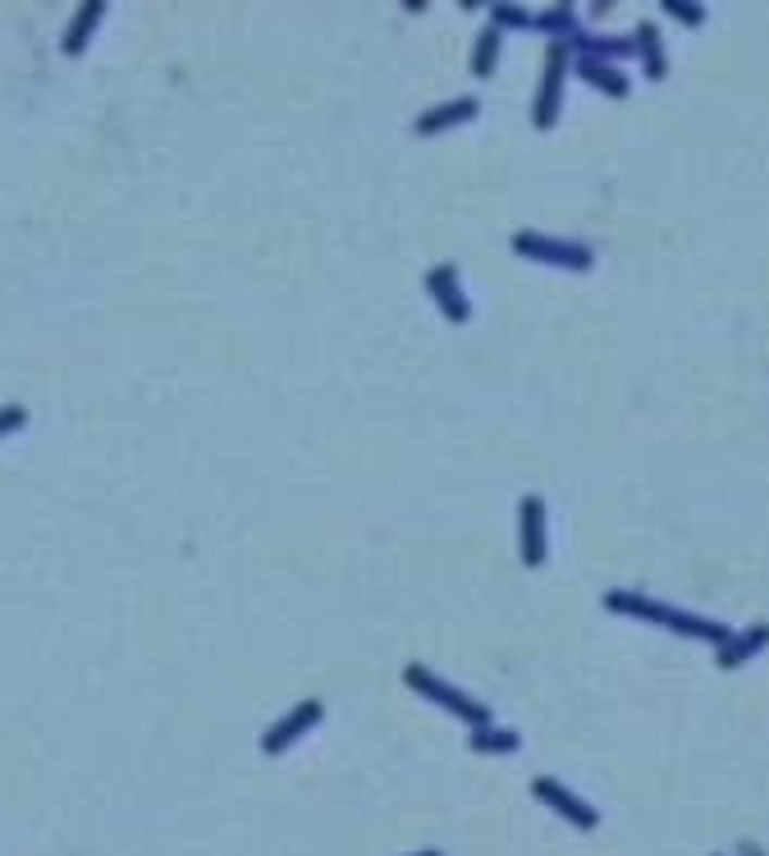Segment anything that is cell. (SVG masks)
I'll return each mask as SVG.
<instances>
[{
	"instance_id": "1",
	"label": "cell",
	"mask_w": 769,
	"mask_h": 856,
	"mask_svg": "<svg viewBox=\"0 0 769 856\" xmlns=\"http://www.w3.org/2000/svg\"><path fill=\"white\" fill-rule=\"evenodd\" d=\"M605 609L609 613H628V619H642V623H659V628H669L678 636H692V642H706V646H723L733 636L729 623L700 619V613L673 609V605L650 600V596H636V591H605Z\"/></svg>"
},
{
	"instance_id": "2",
	"label": "cell",
	"mask_w": 769,
	"mask_h": 856,
	"mask_svg": "<svg viewBox=\"0 0 769 856\" xmlns=\"http://www.w3.org/2000/svg\"><path fill=\"white\" fill-rule=\"evenodd\" d=\"M513 252L526 257V261H541V266H555V271H591V266H596V248H591V244L536 234V229L513 234Z\"/></svg>"
},
{
	"instance_id": "3",
	"label": "cell",
	"mask_w": 769,
	"mask_h": 856,
	"mask_svg": "<svg viewBox=\"0 0 769 856\" xmlns=\"http://www.w3.org/2000/svg\"><path fill=\"white\" fill-rule=\"evenodd\" d=\"M404 683L412 687V692H422L426 700H435V706H445L449 715H458V719H468L472 729H481V723H495V715L481 706L476 696H468V692H458L454 683H445L439 673H431L426 665H408L404 669Z\"/></svg>"
},
{
	"instance_id": "4",
	"label": "cell",
	"mask_w": 769,
	"mask_h": 856,
	"mask_svg": "<svg viewBox=\"0 0 769 856\" xmlns=\"http://www.w3.org/2000/svg\"><path fill=\"white\" fill-rule=\"evenodd\" d=\"M568 55H573V47H568V41H549L545 74H541V92H536V106H532V124H536V128H555V120H559L563 83H568Z\"/></svg>"
},
{
	"instance_id": "5",
	"label": "cell",
	"mask_w": 769,
	"mask_h": 856,
	"mask_svg": "<svg viewBox=\"0 0 769 856\" xmlns=\"http://www.w3.org/2000/svg\"><path fill=\"white\" fill-rule=\"evenodd\" d=\"M532 793H536L549 810H555V816H563L573 829H596V824H600V810L591 806V802H582V797L573 793V787H563L559 779H549V774L532 779Z\"/></svg>"
},
{
	"instance_id": "6",
	"label": "cell",
	"mask_w": 769,
	"mask_h": 856,
	"mask_svg": "<svg viewBox=\"0 0 769 856\" xmlns=\"http://www.w3.org/2000/svg\"><path fill=\"white\" fill-rule=\"evenodd\" d=\"M518 555L526 568H541L549 555V536H545V499L541 495H522L518 504Z\"/></svg>"
},
{
	"instance_id": "7",
	"label": "cell",
	"mask_w": 769,
	"mask_h": 856,
	"mask_svg": "<svg viewBox=\"0 0 769 856\" xmlns=\"http://www.w3.org/2000/svg\"><path fill=\"white\" fill-rule=\"evenodd\" d=\"M321 700H298V706L289 710V715H284L280 723H275V729H266V733H261V752H266V756H275V752H289V742H298L307 729H312V723H321Z\"/></svg>"
},
{
	"instance_id": "8",
	"label": "cell",
	"mask_w": 769,
	"mask_h": 856,
	"mask_svg": "<svg viewBox=\"0 0 769 856\" xmlns=\"http://www.w3.org/2000/svg\"><path fill=\"white\" fill-rule=\"evenodd\" d=\"M426 289H431V298L439 302L445 321H454V325L472 321V302H468V294H463V284H458V271H454V266H435V271L426 275Z\"/></svg>"
},
{
	"instance_id": "9",
	"label": "cell",
	"mask_w": 769,
	"mask_h": 856,
	"mask_svg": "<svg viewBox=\"0 0 769 856\" xmlns=\"http://www.w3.org/2000/svg\"><path fill=\"white\" fill-rule=\"evenodd\" d=\"M476 111H481V101H476V97H454V101H439L435 111H422V115H417L412 134H417V138L445 134V128H458V124L476 120Z\"/></svg>"
},
{
	"instance_id": "10",
	"label": "cell",
	"mask_w": 769,
	"mask_h": 856,
	"mask_svg": "<svg viewBox=\"0 0 769 856\" xmlns=\"http://www.w3.org/2000/svg\"><path fill=\"white\" fill-rule=\"evenodd\" d=\"M769 646V623H756V628H746V632H733L729 642L719 646V665L723 669H737L742 660H752V655H760Z\"/></svg>"
},
{
	"instance_id": "11",
	"label": "cell",
	"mask_w": 769,
	"mask_h": 856,
	"mask_svg": "<svg viewBox=\"0 0 769 856\" xmlns=\"http://www.w3.org/2000/svg\"><path fill=\"white\" fill-rule=\"evenodd\" d=\"M632 47H636V55H642L646 78H655V83L669 78V55H665V41H659V28H655V24H642V28H636Z\"/></svg>"
},
{
	"instance_id": "12",
	"label": "cell",
	"mask_w": 769,
	"mask_h": 856,
	"mask_svg": "<svg viewBox=\"0 0 769 856\" xmlns=\"http://www.w3.org/2000/svg\"><path fill=\"white\" fill-rule=\"evenodd\" d=\"M578 74L591 83V87H600L605 97H613V101H623L628 92H632V83H628V74L619 70V64H600V60H578Z\"/></svg>"
},
{
	"instance_id": "13",
	"label": "cell",
	"mask_w": 769,
	"mask_h": 856,
	"mask_svg": "<svg viewBox=\"0 0 769 856\" xmlns=\"http://www.w3.org/2000/svg\"><path fill=\"white\" fill-rule=\"evenodd\" d=\"M468 746H472V752H481V756H513L522 746V737L513 729H499V723H481V729H472Z\"/></svg>"
},
{
	"instance_id": "14",
	"label": "cell",
	"mask_w": 769,
	"mask_h": 856,
	"mask_svg": "<svg viewBox=\"0 0 769 856\" xmlns=\"http://www.w3.org/2000/svg\"><path fill=\"white\" fill-rule=\"evenodd\" d=\"M101 14H106V5H101V0H87V5H78V18H74V28L64 33V55H78V51H83V41L97 33Z\"/></svg>"
},
{
	"instance_id": "15",
	"label": "cell",
	"mask_w": 769,
	"mask_h": 856,
	"mask_svg": "<svg viewBox=\"0 0 769 856\" xmlns=\"http://www.w3.org/2000/svg\"><path fill=\"white\" fill-rule=\"evenodd\" d=\"M532 28L549 33L555 41H573V37H578V10H573V5H549V10L536 14Z\"/></svg>"
},
{
	"instance_id": "16",
	"label": "cell",
	"mask_w": 769,
	"mask_h": 856,
	"mask_svg": "<svg viewBox=\"0 0 769 856\" xmlns=\"http://www.w3.org/2000/svg\"><path fill=\"white\" fill-rule=\"evenodd\" d=\"M495 60H499V28L486 24V28H481V37H476L472 74H476V78H491V74H495Z\"/></svg>"
},
{
	"instance_id": "17",
	"label": "cell",
	"mask_w": 769,
	"mask_h": 856,
	"mask_svg": "<svg viewBox=\"0 0 769 856\" xmlns=\"http://www.w3.org/2000/svg\"><path fill=\"white\" fill-rule=\"evenodd\" d=\"M491 14H495L491 18L495 28H532L536 24V14H526L522 5H491Z\"/></svg>"
},
{
	"instance_id": "18",
	"label": "cell",
	"mask_w": 769,
	"mask_h": 856,
	"mask_svg": "<svg viewBox=\"0 0 769 856\" xmlns=\"http://www.w3.org/2000/svg\"><path fill=\"white\" fill-rule=\"evenodd\" d=\"M665 14L683 18L687 28H700V24H706V5H692V0H665Z\"/></svg>"
},
{
	"instance_id": "19",
	"label": "cell",
	"mask_w": 769,
	"mask_h": 856,
	"mask_svg": "<svg viewBox=\"0 0 769 856\" xmlns=\"http://www.w3.org/2000/svg\"><path fill=\"white\" fill-rule=\"evenodd\" d=\"M24 422H28V412H24V408H0V435L24 431Z\"/></svg>"
},
{
	"instance_id": "20",
	"label": "cell",
	"mask_w": 769,
	"mask_h": 856,
	"mask_svg": "<svg viewBox=\"0 0 769 856\" xmlns=\"http://www.w3.org/2000/svg\"><path fill=\"white\" fill-rule=\"evenodd\" d=\"M742 856H760V847H752V843H746V847H742Z\"/></svg>"
},
{
	"instance_id": "21",
	"label": "cell",
	"mask_w": 769,
	"mask_h": 856,
	"mask_svg": "<svg viewBox=\"0 0 769 856\" xmlns=\"http://www.w3.org/2000/svg\"><path fill=\"white\" fill-rule=\"evenodd\" d=\"M417 856H439V852H417Z\"/></svg>"
}]
</instances>
